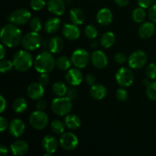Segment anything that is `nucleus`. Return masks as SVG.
<instances>
[{
  "mask_svg": "<svg viewBox=\"0 0 156 156\" xmlns=\"http://www.w3.org/2000/svg\"><path fill=\"white\" fill-rule=\"evenodd\" d=\"M23 39L22 32L15 24H7L1 31V41L8 47H15L19 45Z\"/></svg>",
  "mask_w": 156,
  "mask_h": 156,
  "instance_id": "obj_1",
  "label": "nucleus"
},
{
  "mask_svg": "<svg viewBox=\"0 0 156 156\" xmlns=\"http://www.w3.org/2000/svg\"><path fill=\"white\" fill-rule=\"evenodd\" d=\"M34 68L40 73H49L52 72L56 66V61L51 52L43 51L40 53L34 62Z\"/></svg>",
  "mask_w": 156,
  "mask_h": 156,
  "instance_id": "obj_2",
  "label": "nucleus"
},
{
  "mask_svg": "<svg viewBox=\"0 0 156 156\" xmlns=\"http://www.w3.org/2000/svg\"><path fill=\"white\" fill-rule=\"evenodd\" d=\"M33 57L27 50H19L13 58L14 68L18 72H26L33 66Z\"/></svg>",
  "mask_w": 156,
  "mask_h": 156,
  "instance_id": "obj_3",
  "label": "nucleus"
},
{
  "mask_svg": "<svg viewBox=\"0 0 156 156\" xmlns=\"http://www.w3.org/2000/svg\"><path fill=\"white\" fill-rule=\"evenodd\" d=\"M52 111L56 115L62 116L68 115L72 111L73 104L71 99L68 97H59L55 98L51 104Z\"/></svg>",
  "mask_w": 156,
  "mask_h": 156,
  "instance_id": "obj_4",
  "label": "nucleus"
},
{
  "mask_svg": "<svg viewBox=\"0 0 156 156\" xmlns=\"http://www.w3.org/2000/svg\"><path fill=\"white\" fill-rule=\"evenodd\" d=\"M21 44L24 50L27 51H34L41 47L42 44V39L37 32H29L23 37Z\"/></svg>",
  "mask_w": 156,
  "mask_h": 156,
  "instance_id": "obj_5",
  "label": "nucleus"
},
{
  "mask_svg": "<svg viewBox=\"0 0 156 156\" xmlns=\"http://www.w3.org/2000/svg\"><path fill=\"white\" fill-rule=\"evenodd\" d=\"M49 117L44 111H37L32 113L29 117V123L30 126L36 129H43L47 126Z\"/></svg>",
  "mask_w": 156,
  "mask_h": 156,
  "instance_id": "obj_6",
  "label": "nucleus"
},
{
  "mask_svg": "<svg viewBox=\"0 0 156 156\" xmlns=\"http://www.w3.org/2000/svg\"><path fill=\"white\" fill-rule=\"evenodd\" d=\"M89 53L85 49L79 48L75 50L71 56L72 63L76 68L83 69L87 66L90 61Z\"/></svg>",
  "mask_w": 156,
  "mask_h": 156,
  "instance_id": "obj_7",
  "label": "nucleus"
},
{
  "mask_svg": "<svg viewBox=\"0 0 156 156\" xmlns=\"http://www.w3.org/2000/svg\"><path fill=\"white\" fill-rule=\"evenodd\" d=\"M116 80L120 86H130L134 82L133 72L127 67H122L116 73Z\"/></svg>",
  "mask_w": 156,
  "mask_h": 156,
  "instance_id": "obj_8",
  "label": "nucleus"
},
{
  "mask_svg": "<svg viewBox=\"0 0 156 156\" xmlns=\"http://www.w3.org/2000/svg\"><path fill=\"white\" fill-rule=\"evenodd\" d=\"M148 56L143 50H136L130 54L128 59V63L130 68L139 69L144 66L147 62Z\"/></svg>",
  "mask_w": 156,
  "mask_h": 156,
  "instance_id": "obj_9",
  "label": "nucleus"
},
{
  "mask_svg": "<svg viewBox=\"0 0 156 156\" xmlns=\"http://www.w3.org/2000/svg\"><path fill=\"white\" fill-rule=\"evenodd\" d=\"M31 14L26 9H17L12 12L9 16V21L16 25H23L28 22L30 19Z\"/></svg>",
  "mask_w": 156,
  "mask_h": 156,
  "instance_id": "obj_10",
  "label": "nucleus"
},
{
  "mask_svg": "<svg viewBox=\"0 0 156 156\" xmlns=\"http://www.w3.org/2000/svg\"><path fill=\"white\" fill-rule=\"evenodd\" d=\"M59 144L65 150L72 151L78 146L79 140L73 133H63L59 138Z\"/></svg>",
  "mask_w": 156,
  "mask_h": 156,
  "instance_id": "obj_11",
  "label": "nucleus"
},
{
  "mask_svg": "<svg viewBox=\"0 0 156 156\" xmlns=\"http://www.w3.org/2000/svg\"><path fill=\"white\" fill-rule=\"evenodd\" d=\"M83 80L82 73L79 68H73L69 70L66 74V81L72 86H78Z\"/></svg>",
  "mask_w": 156,
  "mask_h": 156,
  "instance_id": "obj_12",
  "label": "nucleus"
},
{
  "mask_svg": "<svg viewBox=\"0 0 156 156\" xmlns=\"http://www.w3.org/2000/svg\"><path fill=\"white\" fill-rule=\"evenodd\" d=\"M62 35L69 41H76L80 37L81 32L78 26L75 24H65L62 29Z\"/></svg>",
  "mask_w": 156,
  "mask_h": 156,
  "instance_id": "obj_13",
  "label": "nucleus"
},
{
  "mask_svg": "<svg viewBox=\"0 0 156 156\" xmlns=\"http://www.w3.org/2000/svg\"><path fill=\"white\" fill-rule=\"evenodd\" d=\"M9 133L12 136L18 138L24 134L25 130V124L21 119H14L9 125Z\"/></svg>",
  "mask_w": 156,
  "mask_h": 156,
  "instance_id": "obj_14",
  "label": "nucleus"
},
{
  "mask_svg": "<svg viewBox=\"0 0 156 156\" xmlns=\"http://www.w3.org/2000/svg\"><path fill=\"white\" fill-rule=\"evenodd\" d=\"M91 61L92 65L99 69H105L108 63V57L101 50H95L91 54Z\"/></svg>",
  "mask_w": 156,
  "mask_h": 156,
  "instance_id": "obj_15",
  "label": "nucleus"
},
{
  "mask_svg": "<svg viewBox=\"0 0 156 156\" xmlns=\"http://www.w3.org/2000/svg\"><path fill=\"white\" fill-rule=\"evenodd\" d=\"M42 147L46 152V156H50L54 153L58 147V142L53 136H46L42 140Z\"/></svg>",
  "mask_w": 156,
  "mask_h": 156,
  "instance_id": "obj_16",
  "label": "nucleus"
},
{
  "mask_svg": "<svg viewBox=\"0 0 156 156\" xmlns=\"http://www.w3.org/2000/svg\"><path fill=\"white\" fill-rule=\"evenodd\" d=\"M27 94L32 100H39L44 94V85H41L40 82L39 83L34 82L30 84L27 87Z\"/></svg>",
  "mask_w": 156,
  "mask_h": 156,
  "instance_id": "obj_17",
  "label": "nucleus"
},
{
  "mask_svg": "<svg viewBox=\"0 0 156 156\" xmlns=\"http://www.w3.org/2000/svg\"><path fill=\"white\" fill-rule=\"evenodd\" d=\"M49 12L55 15H62L66 12V3L63 0H49L47 2Z\"/></svg>",
  "mask_w": 156,
  "mask_h": 156,
  "instance_id": "obj_18",
  "label": "nucleus"
},
{
  "mask_svg": "<svg viewBox=\"0 0 156 156\" xmlns=\"http://www.w3.org/2000/svg\"><path fill=\"white\" fill-rule=\"evenodd\" d=\"M97 21L101 25L108 26L113 21L112 12L108 8H103L100 9L97 13Z\"/></svg>",
  "mask_w": 156,
  "mask_h": 156,
  "instance_id": "obj_19",
  "label": "nucleus"
},
{
  "mask_svg": "<svg viewBox=\"0 0 156 156\" xmlns=\"http://www.w3.org/2000/svg\"><path fill=\"white\" fill-rule=\"evenodd\" d=\"M28 144L24 140H17L11 146V150L14 155L21 156L25 155L28 151Z\"/></svg>",
  "mask_w": 156,
  "mask_h": 156,
  "instance_id": "obj_20",
  "label": "nucleus"
},
{
  "mask_svg": "<svg viewBox=\"0 0 156 156\" xmlns=\"http://www.w3.org/2000/svg\"><path fill=\"white\" fill-rule=\"evenodd\" d=\"M155 31V27L153 23L144 22L139 28V34L143 39H149L153 36Z\"/></svg>",
  "mask_w": 156,
  "mask_h": 156,
  "instance_id": "obj_21",
  "label": "nucleus"
},
{
  "mask_svg": "<svg viewBox=\"0 0 156 156\" xmlns=\"http://www.w3.org/2000/svg\"><path fill=\"white\" fill-rule=\"evenodd\" d=\"M108 94L106 87L101 84H94L90 88V94L96 100H102Z\"/></svg>",
  "mask_w": 156,
  "mask_h": 156,
  "instance_id": "obj_22",
  "label": "nucleus"
},
{
  "mask_svg": "<svg viewBox=\"0 0 156 156\" xmlns=\"http://www.w3.org/2000/svg\"><path fill=\"white\" fill-rule=\"evenodd\" d=\"M60 25V20L56 17H53L47 20L44 24V30L47 33L52 34L56 33L59 30Z\"/></svg>",
  "mask_w": 156,
  "mask_h": 156,
  "instance_id": "obj_23",
  "label": "nucleus"
},
{
  "mask_svg": "<svg viewBox=\"0 0 156 156\" xmlns=\"http://www.w3.org/2000/svg\"><path fill=\"white\" fill-rule=\"evenodd\" d=\"M69 17L73 24H76V25L82 24L85 21V13L83 12V11L78 8H74V9H71L69 12Z\"/></svg>",
  "mask_w": 156,
  "mask_h": 156,
  "instance_id": "obj_24",
  "label": "nucleus"
},
{
  "mask_svg": "<svg viewBox=\"0 0 156 156\" xmlns=\"http://www.w3.org/2000/svg\"><path fill=\"white\" fill-rule=\"evenodd\" d=\"M64 47L63 41L59 37H53L49 41V50L52 53H59Z\"/></svg>",
  "mask_w": 156,
  "mask_h": 156,
  "instance_id": "obj_25",
  "label": "nucleus"
},
{
  "mask_svg": "<svg viewBox=\"0 0 156 156\" xmlns=\"http://www.w3.org/2000/svg\"><path fill=\"white\" fill-rule=\"evenodd\" d=\"M65 125L69 129H77L81 126V120L76 114H69L65 118Z\"/></svg>",
  "mask_w": 156,
  "mask_h": 156,
  "instance_id": "obj_26",
  "label": "nucleus"
},
{
  "mask_svg": "<svg viewBox=\"0 0 156 156\" xmlns=\"http://www.w3.org/2000/svg\"><path fill=\"white\" fill-rule=\"evenodd\" d=\"M116 41L115 35L113 32L108 31L104 34L101 37V44L105 48H110L114 44Z\"/></svg>",
  "mask_w": 156,
  "mask_h": 156,
  "instance_id": "obj_27",
  "label": "nucleus"
},
{
  "mask_svg": "<svg viewBox=\"0 0 156 156\" xmlns=\"http://www.w3.org/2000/svg\"><path fill=\"white\" fill-rule=\"evenodd\" d=\"M12 108L17 114H21L24 112L27 108V101L24 98H18L13 101Z\"/></svg>",
  "mask_w": 156,
  "mask_h": 156,
  "instance_id": "obj_28",
  "label": "nucleus"
},
{
  "mask_svg": "<svg viewBox=\"0 0 156 156\" xmlns=\"http://www.w3.org/2000/svg\"><path fill=\"white\" fill-rule=\"evenodd\" d=\"M52 91L58 97H63L68 92L66 85L61 82H56L52 86Z\"/></svg>",
  "mask_w": 156,
  "mask_h": 156,
  "instance_id": "obj_29",
  "label": "nucleus"
},
{
  "mask_svg": "<svg viewBox=\"0 0 156 156\" xmlns=\"http://www.w3.org/2000/svg\"><path fill=\"white\" fill-rule=\"evenodd\" d=\"M72 61L66 56H61L56 60V66L59 70L66 71L71 66Z\"/></svg>",
  "mask_w": 156,
  "mask_h": 156,
  "instance_id": "obj_30",
  "label": "nucleus"
},
{
  "mask_svg": "<svg viewBox=\"0 0 156 156\" xmlns=\"http://www.w3.org/2000/svg\"><path fill=\"white\" fill-rule=\"evenodd\" d=\"M146 12L143 8H137L132 12V18L135 22L142 23L146 18Z\"/></svg>",
  "mask_w": 156,
  "mask_h": 156,
  "instance_id": "obj_31",
  "label": "nucleus"
},
{
  "mask_svg": "<svg viewBox=\"0 0 156 156\" xmlns=\"http://www.w3.org/2000/svg\"><path fill=\"white\" fill-rule=\"evenodd\" d=\"M51 129L54 133L62 134L65 131V125L60 120H55L52 122Z\"/></svg>",
  "mask_w": 156,
  "mask_h": 156,
  "instance_id": "obj_32",
  "label": "nucleus"
},
{
  "mask_svg": "<svg viewBox=\"0 0 156 156\" xmlns=\"http://www.w3.org/2000/svg\"><path fill=\"white\" fill-rule=\"evenodd\" d=\"M14 67L13 62L9 59H2L0 62V71L2 73H9Z\"/></svg>",
  "mask_w": 156,
  "mask_h": 156,
  "instance_id": "obj_33",
  "label": "nucleus"
},
{
  "mask_svg": "<svg viewBox=\"0 0 156 156\" xmlns=\"http://www.w3.org/2000/svg\"><path fill=\"white\" fill-rule=\"evenodd\" d=\"M85 34L86 35V37L89 39H95L97 37L98 34V31L97 28L95 27V26H94L93 24H88L86 26L85 29Z\"/></svg>",
  "mask_w": 156,
  "mask_h": 156,
  "instance_id": "obj_34",
  "label": "nucleus"
},
{
  "mask_svg": "<svg viewBox=\"0 0 156 156\" xmlns=\"http://www.w3.org/2000/svg\"><path fill=\"white\" fill-rule=\"evenodd\" d=\"M29 25H30V27L32 30V31L38 32L42 28V21L37 17H34V18L30 19Z\"/></svg>",
  "mask_w": 156,
  "mask_h": 156,
  "instance_id": "obj_35",
  "label": "nucleus"
},
{
  "mask_svg": "<svg viewBox=\"0 0 156 156\" xmlns=\"http://www.w3.org/2000/svg\"><path fill=\"white\" fill-rule=\"evenodd\" d=\"M146 95L150 100L156 101V82H152L148 85Z\"/></svg>",
  "mask_w": 156,
  "mask_h": 156,
  "instance_id": "obj_36",
  "label": "nucleus"
},
{
  "mask_svg": "<svg viewBox=\"0 0 156 156\" xmlns=\"http://www.w3.org/2000/svg\"><path fill=\"white\" fill-rule=\"evenodd\" d=\"M45 0H31L30 1V7L34 11H41L46 6Z\"/></svg>",
  "mask_w": 156,
  "mask_h": 156,
  "instance_id": "obj_37",
  "label": "nucleus"
},
{
  "mask_svg": "<svg viewBox=\"0 0 156 156\" xmlns=\"http://www.w3.org/2000/svg\"><path fill=\"white\" fill-rule=\"evenodd\" d=\"M116 97L117 100L121 102H124L128 98V92L124 88H118L116 91Z\"/></svg>",
  "mask_w": 156,
  "mask_h": 156,
  "instance_id": "obj_38",
  "label": "nucleus"
},
{
  "mask_svg": "<svg viewBox=\"0 0 156 156\" xmlns=\"http://www.w3.org/2000/svg\"><path fill=\"white\" fill-rule=\"evenodd\" d=\"M146 75L151 79H156V64L151 63L147 66L146 70Z\"/></svg>",
  "mask_w": 156,
  "mask_h": 156,
  "instance_id": "obj_39",
  "label": "nucleus"
},
{
  "mask_svg": "<svg viewBox=\"0 0 156 156\" xmlns=\"http://www.w3.org/2000/svg\"><path fill=\"white\" fill-rule=\"evenodd\" d=\"M127 59L126 55L123 53H117L114 55V61L118 64H123Z\"/></svg>",
  "mask_w": 156,
  "mask_h": 156,
  "instance_id": "obj_40",
  "label": "nucleus"
},
{
  "mask_svg": "<svg viewBox=\"0 0 156 156\" xmlns=\"http://www.w3.org/2000/svg\"><path fill=\"white\" fill-rule=\"evenodd\" d=\"M155 0H138V5L143 9H148L154 4Z\"/></svg>",
  "mask_w": 156,
  "mask_h": 156,
  "instance_id": "obj_41",
  "label": "nucleus"
},
{
  "mask_svg": "<svg viewBox=\"0 0 156 156\" xmlns=\"http://www.w3.org/2000/svg\"><path fill=\"white\" fill-rule=\"evenodd\" d=\"M148 15L150 20H152L154 22H156V3L155 5H152L148 12Z\"/></svg>",
  "mask_w": 156,
  "mask_h": 156,
  "instance_id": "obj_42",
  "label": "nucleus"
},
{
  "mask_svg": "<svg viewBox=\"0 0 156 156\" xmlns=\"http://www.w3.org/2000/svg\"><path fill=\"white\" fill-rule=\"evenodd\" d=\"M39 82L44 86H46L50 82V77L47 73H41L39 78Z\"/></svg>",
  "mask_w": 156,
  "mask_h": 156,
  "instance_id": "obj_43",
  "label": "nucleus"
},
{
  "mask_svg": "<svg viewBox=\"0 0 156 156\" xmlns=\"http://www.w3.org/2000/svg\"><path fill=\"white\" fill-rule=\"evenodd\" d=\"M47 103L44 99H39L36 103V108L39 111H44L47 108Z\"/></svg>",
  "mask_w": 156,
  "mask_h": 156,
  "instance_id": "obj_44",
  "label": "nucleus"
},
{
  "mask_svg": "<svg viewBox=\"0 0 156 156\" xmlns=\"http://www.w3.org/2000/svg\"><path fill=\"white\" fill-rule=\"evenodd\" d=\"M85 82H86V83L88 84V85H93L94 84H95L96 82V77L94 75L91 74V73H89V74L87 75L86 76H85Z\"/></svg>",
  "mask_w": 156,
  "mask_h": 156,
  "instance_id": "obj_45",
  "label": "nucleus"
},
{
  "mask_svg": "<svg viewBox=\"0 0 156 156\" xmlns=\"http://www.w3.org/2000/svg\"><path fill=\"white\" fill-rule=\"evenodd\" d=\"M78 96V91L76 88H71L68 90V92H67V97L69 98L71 100L73 99H76Z\"/></svg>",
  "mask_w": 156,
  "mask_h": 156,
  "instance_id": "obj_46",
  "label": "nucleus"
},
{
  "mask_svg": "<svg viewBox=\"0 0 156 156\" xmlns=\"http://www.w3.org/2000/svg\"><path fill=\"white\" fill-rule=\"evenodd\" d=\"M8 126H9V124H8L6 118H5L4 117H0V130H1V132H4L7 129Z\"/></svg>",
  "mask_w": 156,
  "mask_h": 156,
  "instance_id": "obj_47",
  "label": "nucleus"
},
{
  "mask_svg": "<svg viewBox=\"0 0 156 156\" xmlns=\"http://www.w3.org/2000/svg\"><path fill=\"white\" fill-rule=\"evenodd\" d=\"M0 100H1V107H0V112L3 113L6 108V100L4 98L2 95L0 96Z\"/></svg>",
  "mask_w": 156,
  "mask_h": 156,
  "instance_id": "obj_48",
  "label": "nucleus"
},
{
  "mask_svg": "<svg viewBox=\"0 0 156 156\" xmlns=\"http://www.w3.org/2000/svg\"><path fill=\"white\" fill-rule=\"evenodd\" d=\"M116 4L120 7H125L129 4V0H114Z\"/></svg>",
  "mask_w": 156,
  "mask_h": 156,
  "instance_id": "obj_49",
  "label": "nucleus"
},
{
  "mask_svg": "<svg viewBox=\"0 0 156 156\" xmlns=\"http://www.w3.org/2000/svg\"><path fill=\"white\" fill-rule=\"evenodd\" d=\"M8 152H9V150H8V149L6 146H0V153H1L2 156L7 155Z\"/></svg>",
  "mask_w": 156,
  "mask_h": 156,
  "instance_id": "obj_50",
  "label": "nucleus"
},
{
  "mask_svg": "<svg viewBox=\"0 0 156 156\" xmlns=\"http://www.w3.org/2000/svg\"><path fill=\"white\" fill-rule=\"evenodd\" d=\"M0 48H1V59H3L6 55L5 49L4 46H3L2 44H1V45H0Z\"/></svg>",
  "mask_w": 156,
  "mask_h": 156,
  "instance_id": "obj_51",
  "label": "nucleus"
},
{
  "mask_svg": "<svg viewBox=\"0 0 156 156\" xmlns=\"http://www.w3.org/2000/svg\"><path fill=\"white\" fill-rule=\"evenodd\" d=\"M98 43L97 42H93L92 44H91V47H93V48H95L96 47H98Z\"/></svg>",
  "mask_w": 156,
  "mask_h": 156,
  "instance_id": "obj_52",
  "label": "nucleus"
},
{
  "mask_svg": "<svg viewBox=\"0 0 156 156\" xmlns=\"http://www.w3.org/2000/svg\"><path fill=\"white\" fill-rule=\"evenodd\" d=\"M155 32H156V27H155Z\"/></svg>",
  "mask_w": 156,
  "mask_h": 156,
  "instance_id": "obj_53",
  "label": "nucleus"
}]
</instances>
